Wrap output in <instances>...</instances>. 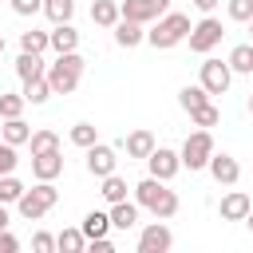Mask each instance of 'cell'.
I'll return each instance as SVG.
<instances>
[{"label":"cell","instance_id":"4","mask_svg":"<svg viewBox=\"0 0 253 253\" xmlns=\"http://www.w3.org/2000/svg\"><path fill=\"white\" fill-rule=\"evenodd\" d=\"M55 202H59V190H55L51 182H36V190H24V194H20L16 210H20L24 221H40Z\"/></svg>","mask_w":253,"mask_h":253},{"label":"cell","instance_id":"6","mask_svg":"<svg viewBox=\"0 0 253 253\" xmlns=\"http://www.w3.org/2000/svg\"><path fill=\"white\" fill-rule=\"evenodd\" d=\"M221 36H225V32H221V20L206 16V20H198V24L190 28V36H186V40H190V51L206 55L210 47H217V43H221Z\"/></svg>","mask_w":253,"mask_h":253},{"label":"cell","instance_id":"41","mask_svg":"<svg viewBox=\"0 0 253 253\" xmlns=\"http://www.w3.org/2000/svg\"><path fill=\"white\" fill-rule=\"evenodd\" d=\"M194 8H198V12H213V8H217V0H194Z\"/></svg>","mask_w":253,"mask_h":253},{"label":"cell","instance_id":"3","mask_svg":"<svg viewBox=\"0 0 253 253\" xmlns=\"http://www.w3.org/2000/svg\"><path fill=\"white\" fill-rule=\"evenodd\" d=\"M190 28H194V24H190V16H186V12H162V16L154 20V28L146 32V43L166 51V47L182 43V40L190 36Z\"/></svg>","mask_w":253,"mask_h":253},{"label":"cell","instance_id":"18","mask_svg":"<svg viewBox=\"0 0 253 253\" xmlns=\"http://www.w3.org/2000/svg\"><path fill=\"white\" fill-rule=\"evenodd\" d=\"M123 146H126V158H146V154L154 150V134H150V130H130V134L123 138Z\"/></svg>","mask_w":253,"mask_h":253},{"label":"cell","instance_id":"23","mask_svg":"<svg viewBox=\"0 0 253 253\" xmlns=\"http://www.w3.org/2000/svg\"><path fill=\"white\" fill-rule=\"evenodd\" d=\"M229 71H241V75H253V43H237L229 51Z\"/></svg>","mask_w":253,"mask_h":253},{"label":"cell","instance_id":"11","mask_svg":"<svg viewBox=\"0 0 253 253\" xmlns=\"http://www.w3.org/2000/svg\"><path fill=\"white\" fill-rule=\"evenodd\" d=\"M174 245V233L162 225V217L154 221V225H146L142 233H138V253H166Z\"/></svg>","mask_w":253,"mask_h":253},{"label":"cell","instance_id":"7","mask_svg":"<svg viewBox=\"0 0 253 253\" xmlns=\"http://www.w3.org/2000/svg\"><path fill=\"white\" fill-rule=\"evenodd\" d=\"M162 12H170V0H119V16H123V20L150 24V20H158Z\"/></svg>","mask_w":253,"mask_h":253},{"label":"cell","instance_id":"28","mask_svg":"<svg viewBox=\"0 0 253 253\" xmlns=\"http://www.w3.org/2000/svg\"><path fill=\"white\" fill-rule=\"evenodd\" d=\"M178 103H182V111H194V107H202V103H210V91L198 83V87H182L178 91Z\"/></svg>","mask_w":253,"mask_h":253},{"label":"cell","instance_id":"47","mask_svg":"<svg viewBox=\"0 0 253 253\" xmlns=\"http://www.w3.org/2000/svg\"><path fill=\"white\" fill-rule=\"evenodd\" d=\"M0 130H4V123H0Z\"/></svg>","mask_w":253,"mask_h":253},{"label":"cell","instance_id":"22","mask_svg":"<svg viewBox=\"0 0 253 253\" xmlns=\"http://www.w3.org/2000/svg\"><path fill=\"white\" fill-rule=\"evenodd\" d=\"M0 138H4V142H12V146H24V142L32 138V126H28L24 119H4V130H0Z\"/></svg>","mask_w":253,"mask_h":253},{"label":"cell","instance_id":"32","mask_svg":"<svg viewBox=\"0 0 253 253\" xmlns=\"http://www.w3.org/2000/svg\"><path fill=\"white\" fill-rule=\"evenodd\" d=\"M103 198H107V202H123V198H126V182H123L119 174H107V178H103Z\"/></svg>","mask_w":253,"mask_h":253},{"label":"cell","instance_id":"44","mask_svg":"<svg viewBox=\"0 0 253 253\" xmlns=\"http://www.w3.org/2000/svg\"><path fill=\"white\" fill-rule=\"evenodd\" d=\"M249 115H253V91H249Z\"/></svg>","mask_w":253,"mask_h":253},{"label":"cell","instance_id":"37","mask_svg":"<svg viewBox=\"0 0 253 253\" xmlns=\"http://www.w3.org/2000/svg\"><path fill=\"white\" fill-rule=\"evenodd\" d=\"M12 12L16 16H36V12H43V0H12Z\"/></svg>","mask_w":253,"mask_h":253},{"label":"cell","instance_id":"9","mask_svg":"<svg viewBox=\"0 0 253 253\" xmlns=\"http://www.w3.org/2000/svg\"><path fill=\"white\" fill-rule=\"evenodd\" d=\"M229 79H233L229 63H221V59H206V63H202V87H206L210 95H225V91H229Z\"/></svg>","mask_w":253,"mask_h":253},{"label":"cell","instance_id":"27","mask_svg":"<svg viewBox=\"0 0 253 253\" xmlns=\"http://www.w3.org/2000/svg\"><path fill=\"white\" fill-rule=\"evenodd\" d=\"M51 43H47V32H20V51H36V55H43Z\"/></svg>","mask_w":253,"mask_h":253},{"label":"cell","instance_id":"17","mask_svg":"<svg viewBox=\"0 0 253 253\" xmlns=\"http://www.w3.org/2000/svg\"><path fill=\"white\" fill-rule=\"evenodd\" d=\"M142 40H146L142 24H138V20H123V16H119V24H115V43H119V47H138Z\"/></svg>","mask_w":253,"mask_h":253},{"label":"cell","instance_id":"45","mask_svg":"<svg viewBox=\"0 0 253 253\" xmlns=\"http://www.w3.org/2000/svg\"><path fill=\"white\" fill-rule=\"evenodd\" d=\"M0 55H4V36H0Z\"/></svg>","mask_w":253,"mask_h":253},{"label":"cell","instance_id":"43","mask_svg":"<svg viewBox=\"0 0 253 253\" xmlns=\"http://www.w3.org/2000/svg\"><path fill=\"white\" fill-rule=\"evenodd\" d=\"M245 221H249V229H253V210H249V213H245Z\"/></svg>","mask_w":253,"mask_h":253},{"label":"cell","instance_id":"2","mask_svg":"<svg viewBox=\"0 0 253 253\" xmlns=\"http://www.w3.org/2000/svg\"><path fill=\"white\" fill-rule=\"evenodd\" d=\"M134 202H138L142 210H150L154 217H162V221L178 213V194L166 190L162 178H142V182L134 186Z\"/></svg>","mask_w":253,"mask_h":253},{"label":"cell","instance_id":"5","mask_svg":"<svg viewBox=\"0 0 253 253\" xmlns=\"http://www.w3.org/2000/svg\"><path fill=\"white\" fill-rule=\"evenodd\" d=\"M210 154H213V134L202 126V130H194L186 142H182V166L186 170H206V162H210Z\"/></svg>","mask_w":253,"mask_h":253},{"label":"cell","instance_id":"29","mask_svg":"<svg viewBox=\"0 0 253 253\" xmlns=\"http://www.w3.org/2000/svg\"><path fill=\"white\" fill-rule=\"evenodd\" d=\"M28 146H32V154H43V150H59V134H55V130H32Z\"/></svg>","mask_w":253,"mask_h":253},{"label":"cell","instance_id":"42","mask_svg":"<svg viewBox=\"0 0 253 253\" xmlns=\"http://www.w3.org/2000/svg\"><path fill=\"white\" fill-rule=\"evenodd\" d=\"M0 229H8V210H4V202H0Z\"/></svg>","mask_w":253,"mask_h":253},{"label":"cell","instance_id":"46","mask_svg":"<svg viewBox=\"0 0 253 253\" xmlns=\"http://www.w3.org/2000/svg\"><path fill=\"white\" fill-rule=\"evenodd\" d=\"M249 32H253V20H249Z\"/></svg>","mask_w":253,"mask_h":253},{"label":"cell","instance_id":"12","mask_svg":"<svg viewBox=\"0 0 253 253\" xmlns=\"http://www.w3.org/2000/svg\"><path fill=\"white\" fill-rule=\"evenodd\" d=\"M32 174H36V182H55V178L63 174V154H59V150L32 154Z\"/></svg>","mask_w":253,"mask_h":253},{"label":"cell","instance_id":"15","mask_svg":"<svg viewBox=\"0 0 253 253\" xmlns=\"http://www.w3.org/2000/svg\"><path fill=\"white\" fill-rule=\"evenodd\" d=\"M47 43H51V51H55V55L75 51V47H79V32L71 28V20H67V24H55V32H47Z\"/></svg>","mask_w":253,"mask_h":253},{"label":"cell","instance_id":"8","mask_svg":"<svg viewBox=\"0 0 253 253\" xmlns=\"http://www.w3.org/2000/svg\"><path fill=\"white\" fill-rule=\"evenodd\" d=\"M146 166H150V178H162V182H170V178L182 170V158H178V150L154 146V150L146 154Z\"/></svg>","mask_w":253,"mask_h":253},{"label":"cell","instance_id":"10","mask_svg":"<svg viewBox=\"0 0 253 253\" xmlns=\"http://www.w3.org/2000/svg\"><path fill=\"white\" fill-rule=\"evenodd\" d=\"M115 166H119V158H115V146H107V142H91V146H87V170H91L95 178H107V174H115Z\"/></svg>","mask_w":253,"mask_h":253},{"label":"cell","instance_id":"31","mask_svg":"<svg viewBox=\"0 0 253 253\" xmlns=\"http://www.w3.org/2000/svg\"><path fill=\"white\" fill-rule=\"evenodd\" d=\"M190 119H194L198 126H206V130H210V126H217V123H221V111H217L213 103H202V107H194V111H190Z\"/></svg>","mask_w":253,"mask_h":253},{"label":"cell","instance_id":"30","mask_svg":"<svg viewBox=\"0 0 253 253\" xmlns=\"http://www.w3.org/2000/svg\"><path fill=\"white\" fill-rule=\"evenodd\" d=\"M28 186L20 182V178H12V174H0V202L4 206H12V202H20V194H24Z\"/></svg>","mask_w":253,"mask_h":253},{"label":"cell","instance_id":"34","mask_svg":"<svg viewBox=\"0 0 253 253\" xmlns=\"http://www.w3.org/2000/svg\"><path fill=\"white\" fill-rule=\"evenodd\" d=\"M24 115V95H0V119H20Z\"/></svg>","mask_w":253,"mask_h":253},{"label":"cell","instance_id":"20","mask_svg":"<svg viewBox=\"0 0 253 253\" xmlns=\"http://www.w3.org/2000/svg\"><path fill=\"white\" fill-rule=\"evenodd\" d=\"M43 71H47V63H43L36 51H20V59H16V75H20L24 83H28V79H40Z\"/></svg>","mask_w":253,"mask_h":253},{"label":"cell","instance_id":"35","mask_svg":"<svg viewBox=\"0 0 253 253\" xmlns=\"http://www.w3.org/2000/svg\"><path fill=\"white\" fill-rule=\"evenodd\" d=\"M225 12H229V20L249 24V20H253V0H229V4H225Z\"/></svg>","mask_w":253,"mask_h":253},{"label":"cell","instance_id":"13","mask_svg":"<svg viewBox=\"0 0 253 253\" xmlns=\"http://www.w3.org/2000/svg\"><path fill=\"white\" fill-rule=\"evenodd\" d=\"M210 174H213V182H221V186H233L237 178H241V166H237V158H229V154H210Z\"/></svg>","mask_w":253,"mask_h":253},{"label":"cell","instance_id":"16","mask_svg":"<svg viewBox=\"0 0 253 253\" xmlns=\"http://www.w3.org/2000/svg\"><path fill=\"white\" fill-rule=\"evenodd\" d=\"M138 225V202H111V229H134Z\"/></svg>","mask_w":253,"mask_h":253},{"label":"cell","instance_id":"33","mask_svg":"<svg viewBox=\"0 0 253 253\" xmlns=\"http://www.w3.org/2000/svg\"><path fill=\"white\" fill-rule=\"evenodd\" d=\"M71 142L87 150L91 142H99V134H95V126H91V123H75V126H71Z\"/></svg>","mask_w":253,"mask_h":253},{"label":"cell","instance_id":"1","mask_svg":"<svg viewBox=\"0 0 253 253\" xmlns=\"http://www.w3.org/2000/svg\"><path fill=\"white\" fill-rule=\"evenodd\" d=\"M83 67H87V59H83L79 51L55 55V63H47V71H43L51 95H71V91L79 87V79H83Z\"/></svg>","mask_w":253,"mask_h":253},{"label":"cell","instance_id":"19","mask_svg":"<svg viewBox=\"0 0 253 253\" xmlns=\"http://www.w3.org/2000/svg\"><path fill=\"white\" fill-rule=\"evenodd\" d=\"M79 229H83V237H87V241H95V237H107V233H111V213H103V210H91V213L83 217V225H79Z\"/></svg>","mask_w":253,"mask_h":253},{"label":"cell","instance_id":"14","mask_svg":"<svg viewBox=\"0 0 253 253\" xmlns=\"http://www.w3.org/2000/svg\"><path fill=\"white\" fill-rule=\"evenodd\" d=\"M249 210H253V202H249V194H241V190H229V194L221 198V206H217L221 221H245Z\"/></svg>","mask_w":253,"mask_h":253},{"label":"cell","instance_id":"40","mask_svg":"<svg viewBox=\"0 0 253 253\" xmlns=\"http://www.w3.org/2000/svg\"><path fill=\"white\" fill-rule=\"evenodd\" d=\"M91 249H95V253H111V249H115V241H111V237H95V241H91Z\"/></svg>","mask_w":253,"mask_h":253},{"label":"cell","instance_id":"36","mask_svg":"<svg viewBox=\"0 0 253 253\" xmlns=\"http://www.w3.org/2000/svg\"><path fill=\"white\" fill-rule=\"evenodd\" d=\"M16 162H20V158H16V146L0 138V174H12V170H16Z\"/></svg>","mask_w":253,"mask_h":253},{"label":"cell","instance_id":"24","mask_svg":"<svg viewBox=\"0 0 253 253\" xmlns=\"http://www.w3.org/2000/svg\"><path fill=\"white\" fill-rule=\"evenodd\" d=\"M43 12L51 24H67L75 16V0H43Z\"/></svg>","mask_w":253,"mask_h":253},{"label":"cell","instance_id":"39","mask_svg":"<svg viewBox=\"0 0 253 253\" xmlns=\"http://www.w3.org/2000/svg\"><path fill=\"white\" fill-rule=\"evenodd\" d=\"M16 249H20V241H16L8 229H0V253H16Z\"/></svg>","mask_w":253,"mask_h":253},{"label":"cell","instance_id":"25","mask_svg":"<svg viewBox=\"0 0 253 253\" xmlns=\"http://www.w3.org/2000/svg\"><path fill=\"white\" fill-rule=\"evenodd\" d=\"M47 95H51V87H47V79H43V75H40V79H28V83H24V103L40 107V103H47Z\"/></svg>","mask_w":253,"mask_h":253},{"label":"cell","instance_id":"21","mask_svg":"<svg viewBox=\"0 0 253 253\" xmlns=\"http://www.w3.org/2000/svg\"><path fill=\"white\" fill-rule=\"evenodd\" d=\"M91 20L99 28H115L119 24V0H91Z\"/></svg>","mask_w":253,"mask_h":253},{"label":"cell","instance_id":"38","mask_svg":"<svg viewBox=\"0 0 253 253\" xmlns=\"http://www.w3.org/2000/svg\"><path fill=\"white\" fill-rule=\"evenodd\" d=\"M32 249H36V253H51V249H55V237H51V233H43V229H40V233H36V237H32Z\"/></svg>","mask_w":253,"mask_h":253},{"label":"cell","instance_id":"26","mask_svg":"<svg viewBox=\"0 0 253 253\" xmlns=\"http://www.w3.org/2000/svg\"><path fill=\"white\" fill-rule=\"evenodd\" d=\"M83 245H87L83 229H63V233L55 237V249H59V253H83Z\"/></svg>","mask_w":253,"mask_h":253}]
</instances>
